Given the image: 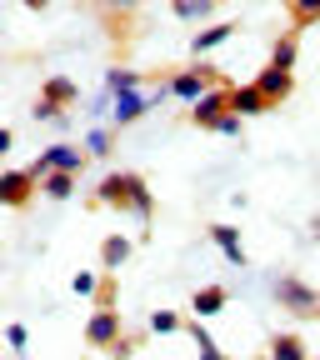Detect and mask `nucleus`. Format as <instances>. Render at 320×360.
Returning <instances> with one entry per match:
<instances>
[{"label":"nucleus","mask_w":320,"mask_h":360,"mask_svg":"<svg viewBox=\"0 0 320 360\" xmlns=\"http://www.w3.org/2000/svg\"><path fill=\"white\" fill-rule=\"evenodd\" d=\"M96 205H115V210H135L141 215V225L155 220V200H151V186L146 175L135 170H110L101 186H96Z\"/></svg>","instance_id":"nucleus-1"},{"label":"nucleus","mask_w":320,"mask_h":360,"mask_svg":"<svg viewBox=\"0 0 320 360\" xmlns=\"http://www.w3.org/2000/svg\"><path fill=\"white\" fill-rule=\"evenodd\" d=\"M270 295H276V305H286L290 315H320V290H310V285L295 281V276H276Z\"/></svg>","instance_id":"nucleus-2"},{"label":"nucleus","mask_w":320,"mask_h":360,"mask_svg":"<svg viewBox=\"0 0 320 360\" xmlns=\"http://www.w3.org/2000/svg\"><path fill=\"white\" fill-rule=\"evenodd\" d=\"M120 340H125L120 310H115V305H96V315L85 321V345H90V350H115Z\"/></svg>","instance_id":"nucleus-3"},{"label":"nucleus","mask_w":320,"mask_h":360,"mask_svg":"<svg viewBox=\"0 0 320 360\" xmlns=\"http://www.w3.org/2000/svg\"><path fill=\"white\" fill-rule=\"evenodd\" d=\"M225 115H236V105H231V85L205 90V96L191 105V125H200V130H220Z\"/></svg>","instance_id":"nucleus-4"},{"label":"nucleus","mask_w":320,"mask_h":360,"mask_svg":"<svg viewBox=\"0 0 320 360\" xmlns=\"http://www.w3.org/2000/svg\"><path fill=\"white\" fill-rule=\"evenodd\" d=\"M215 85H225V75H215V70H205V65H191V70H175L170 75V96H180V101H200L205 90H215Z\"/></svg>","instance_id":"nucleus-5"},{"label":"nucleus","mask_w":320,"mask_h":360,"mask_svg":"<svg viewBox=\"0 0 320 360\" xmlns=\"http://www.w3.org/2000/svg\"><path fill=\"white\" fill-rule=\"evenodd\" d=\"M85 155H90L85 146H51V150H40V160H35L30 170H35L40 180L51 175V170H70V175H80V170H85Z\"/></svg>","instance_id":"nucleus-6"},{"label":"nucleus","mask_w":320,"mask_h":360,"mask_svg":"<svg viewBox=\"0 0 320 360\" xmlns=\"http://www.w3.org/2000/svg\"><path fill=\"white\" fill-rule=\"evenodd\" d=\"M255 85L265 90V101H270V105H286V101H290V90H295V75H290V70H281V65H270V60H265V70L255 75Z\"/></svg>","instance_id":"nucleus-7"},{"label":"nucleus","mask_w":320,"mask_h":360,"mask_svg":"<svg viewBox=\"0 0 320 360\" xmlns=\"http://www.w3.org/2000/svg\"><path fill=\"white\" fill-rule=\"evenodd\" d=\"M0 191H6V205H11V210H20V205L40 191V175H35V170H6Z\"/></svg>","instance_id":"nucleus-8"},{"label":"nucleus","mask_w":320,"mask_h":360,"mask_svg":"<svg viewBox=\"0 0 320 360\" xmlns=\"http://www.w3.org/2000/svg\"><path fill=\"white\" fill-rule=\"evenodd\" d=\"M40 101H45V105H56V110H70V105L80 101V85H75L70 75H51V80L40 85Z\"/></svg>","instance_id":"nucleus-9"},{"label":"nucleus","mask_w":320,"mask_h":360,"mask_svg":"<svg viewBox=\"0 0 320 360\" xmlns=\"http://www.w3.org/2000/svg\"><path fill=\"white\" fill-rule=\"evenodd\" d=\"M236 35V20H215V25H205V30H196V40H191V56L200 60V56H210L215 45H225Z\"/></svg>","instance_id":"nucleus-10"},{"label":"nucleus","mask_w":320,"mask_h":360,"mask_svg":"<svg viewBox=\"0 0 320 360\" xmlns=\"http://www.w3.org/2000/svg\"><path fill=\"white\" fill-rule=\"evenodd\" d=\"M231 105H236V115H265L270 110V101H265V90L250 80V85H231Z\"/></svg>","instance_id":"nucleus-11"},{"label":"nucleus","mask_w":320,"mask_h":360,"mask_svg":"<svg viewBox=\"0 0 320 360\" xmlns=\"http://www.w3.org/2000/svg\"><path fill=\"white\" fill-rule=\"evenodd\" d=\"M155 105V96H141V90H125V96H115V120L110 125H130L135 115H146Z\"/></svg>","instance_id":"nucleus-12"},{"label":"nucleus","mask_w":320,"mask_h":360,"mask_svg":"<svg viewBox=\"0 0 320 360\" xmlns=\"http://www.w3.org/2000/svg\"><path fill=\"white\" fill-rule=\"evenodd\" d=\"M210 240L220 245V255H225V260H236V265H245V250H241V231H236V225H225V220H215V225H210Z\"/></svg>","instance_id":"nucleus-13"},{"label":"nucleus","mask_w":320,"mask_h":360,"mask_svg":"<svg viewBox=\"0 0 320 360\" xmlns=\"http://www.w3.org/2000/svg\"><path fill=\"white\" fill-rule=\"evenodd\" d=\"M130 250H135L130 236H105V240H101V265H105V270H120V265L130 260Z\"/></svg>","instance_id":"nucleus-14"},{"label":"nucleus","mask_w":320,"mask_h":360,"mask_svg":"<svg viewBox=\"0 0 320 360\" xmlns=\"http://www.w3.org/2000/svg\"><path fill=\"white\" fill-rule=\"evenodd\" d=\"M225 300H231V295H225V285H200L191 305H196L200 321H210V315H220V310H225Z\"/></svg>","instance_id":"nucleus-15"},{"label":"nucleus","mask_w":320,"mask_h":360,"mask_svg":"<svg viewBox=\"0 0 320 360\" xmlns=\"http://www.w3.org/2000/svg\"><path fill=\"white\" fill-rule=\"evenodd\" d=\"M295 51H300V30H286L276 45H270V65H281V70H295Z\"/></svg>","instance_id":"nucleus-16"},{"label":"nucleus","mask_w":320,"mask_h":360,"mask_svg":"<svg viewBox=\"0 0 320 360\" xmlns=\"http://www.w3.org/2000/svg\"><path fill=\"white\" fill-rule=\"evenodd\" d=\"M270 355L276 360H310V350H305V340L295 330H281L276 340H270Z\"/></svg>","instance_id":"nucleus-17"},{"label":"nucleus","mask_w":320,"mask_h":360,"mask_svg":"<svg viewBox=\"0 0 320 360\" xmlns=\"http://www.w3.org/2000/svg\"><path fill=\"white\" fill-rule=\"evenodd\" d=\"M40 191L51 195V200H70V195H75V175H70V170H51V175L40 180Z\"/></svg>","instance_id":"nucleus-18"},{"label":"nucleus","mask_w":320,"mask_h":360,"mask_svg":"<svg viewBox=\"0 0 320 360\" xmlns=\"http://www.w3.org/2000/svg\"><path fill=\"white\" fill-rule=\"evenodd\" d=\"M186 330H191V340H196V350H200V360H225V350L210 340V330L200 326V315H196V321H186Z\"/></svg>","instance_id":"nucleus-19"},{"label":"nucleus","mask_w":320,"mask_h":360,"mask_svg":"<svg viewBox=\"0 0 320 360\" xmlns=\"http://www.w3.org/2000/svg\"><path fill=\"white\" fill-rule=\"evenodd\" d=\"M125 90H141V75L125 70V65H110L105 70V96H125Z\"/></svg>","instance_id":"nucleus-20"},{"label":"nucleus","mask_w":320,"mask_h":360,"mask_svg":"<svg viewBox=\"0 0 320 360\" xmlns=\"http://www.w3.org/2000/svg\"><path fill=\"white\" fill-rule=\"evenodd\" d=\"M180 20H205V15H215V0H175L170 6Z\"/></svg>","instance_id":"nucleus-21"},{"label":"nucleus","mask_w":320,"mask_h":360,"mask_svg":"<svg viewBox=\"0 0 320 360\" xmlns=\"http://www.w3.org/2000/svg\"><path fill=\"white\" fill-rule=\"evenodd\" d=\"M290 20H295V30L315 25L320 20V0H290Z\"/></svg>","instance_id":"nucleus-22"},{"label":"nucleus","mask_w":320,"mask_h":360,"mask_svg":"<svg viewBox=\"0 0 320 360\" xmlns=\"http://www.w3.org/2000/svg\"><path fill=\"white\" fill-rule=\"evenodd\" d=\"M70 290H75V295H90V300H96V290H101V276H96V270H75Z\"/></svg>","instance_id":"nucleus-23"},{"label":"nucleus","mask_w":320,"mask_h":360,"mask_svg":"<svg viewBox=\"0 0 320 360\" xmlns=\"http://www.w3.org/2000/svg\"><path fill=\"white\" fill-rule=\"evenodd\" d=\"M180 326H186V321H180L175 310H155V315H151V330H155V335H170V330H180Z\"/></svg>","instance_id":"nucleus-24"},{"label":"nucleus","mask_w":320,"mask_h":360,"mask_svg":"<svg viewBox=\"0 0 320 360\" xmlns=\"http://www.w3.org/2000/svg\"><path fill=\"white\" fill-rule=\"evenodd\" d=\"M96 305H120V281H115V276H101V290H96Z\"/></svg>","instance_id":"nucleus-25"},{"label":"nucleus","mask_w":320,"mask_h":360,"mask_svg":"<svg viewBox=\"0 0 320 360\" xmlns=\"http://www.w3.org/2000/svg\"><path fill=\"white\" fill-rule=\"evenodd\" d=\"M85 150L105 160V155H110V130H90V135H85Z\"/></svg>","instance_id":"nucleus-26"},{"label":"nucleus","mask_w":320,"mask_h":360,"mask_svg":"<svg viewBox=\"0 0 320 360\" xmlns=\"http://www.w3.org/2000/svg\"><path fill=\"white\" fill-rule=\"evenodd\" d=\"M6 340H11V345H15V350H20V345H25V340H30V330H25V326H6Z\"/></svg>","instance_id":"nucleus-27"},{"label":"nucleus","mask_w":320,"mask_h":360,"mask_svg":"<svg viewBox=\"0 0 320 360\" xmlns=\"http://www.w3.org/2000/svg\"><path fill=\"white\" fill-rule=\"evenodd\" d=\"M105 6H115V11H130V6H135V0H105Z\"/></svg>","instance_id":"nucleus-28"},{"label":"nucleus","mask_w":320,"mask_h":360,"mask_svg":"<svg viewBox=\"0 0 320 360\" xmlns=\"http://www.w3.org/2000/svg\"><path fill=\"white\" fill-rule=\"evenodd\" d=\"M25 6H30V11H45V6H51V0H25Z\"/></svg>","instance_id":"nucleus-29"},{"label":"nucleus","mask_w":320,"mask_h":360,"mask_svg":"<svg viewBox=\"0 0 320 360\" xmlns=\"http://www.w3.org/2000/svg\"><path fill=\"white\" fill-rule=\"evenodd\" d=\"M315 231H320V215H315Z\"/></svg>","instance_id":"nucleus-30"},{"label":"nucleus","mask_w":320,"mask_h":360,"mask_svg":"<svg viewBox=\"0 0 320 360\" xmlns=\"http://www.w3.org/2000/svg\"><path fill=\"white\" fill-rule=\"evenodd\" d=\"M270 360H276V355H270Z\"/></svg>","instance_id":"nucleus-31"}]
</instances>
